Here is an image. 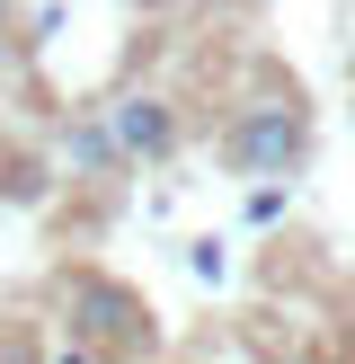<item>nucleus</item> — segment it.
Masks as SVG:
<instances>
[{
  "label": "nucleus",
  "mask_w": 355,
  "mask_h": 364,
  "mask_svg": "<svg viewBox=\"0 0 355 364\" xmlns=\"http://www.w3.org/2000/svg\"><path fill=\"white\" fill-rule=\"evenodd\" d=\"M222 151H231V169H248V178H284L302 151H311V116H302V98H293V89L240 98L231 124H222Z\"/></svg>",
  "instance_id": "nucleus-1"
},
{
  "label": "nucleus",
  "mask_w": 355,
  "mask_h": 364,
  "mask_svg": "<svg viewBox=\"0 0 355 364\" xmlns=\"http://www.w3.org/2000/svg\"><path fill=\"white\" fill-rule=\"evenodd\" d=\"M62 311H71V329L89 338V347H116V355H151V311H142V294L133 284H116V276H71L62 284Z\"/></svg>",
  "instance_id": "nucleus-2"
},
{
  "label": "nucleus",
  "mask_w": 355,
  "mask_h": 364,
  "mask_svg": "<svg viewBox=\"0 0 355 364\" xmlns=\"http://www.w3.org/2000/svg\"><path fill=\"white\" fill-rule=\"evenodd\" d=\"M98 124H106V142H116V160H169L178 151V107L151 98V89H124Z\"/></svg>",
  "instance_id": "nucleus-3"
},
{
  "label": "nucleus",
  "mask_w": 355,
  "mask_h": 364,
  "mask_svg": "<svg viewBox=\"0 0 355 364\" xmlns=\"http://www.w3.org/2000/svg\"><path fill=\"white\" fill-rule=\"evenodd\" d=\"M71 160H80L89 178H106V169H116V142H106V124H98V116H89V124H71Z\"/></svg>",
  "instance_id": "nucleus-4"
},
{
  "label": "nucleus",
  "mask_w": 355,
  "mask_h": 364,
  "mask_svg": "<svg viewBox=\"0 0 355 364\" xmlns=\"http://www.w3.org/2000/svg\"><path fill=\"white\" fill-rule=\"evenodd\" d=\"M284 213V187H248V223H275Z\"/></svg>",
  "instance_id": "nucleus-5"
}]
</instances>
